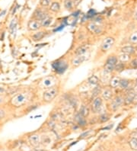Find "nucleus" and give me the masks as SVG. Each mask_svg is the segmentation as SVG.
I'll return each mask as SVG.
<instances>
[{"label":"nucleus","mask_w":137,"mask_h":151,"mask_svg":"<svg viewBox=\"0 0 137 151\" xmlns=\"http://www.w3.org/2000/svg\"><path fill=\"white\" fill-rule=\"evenodd\" d=\"M123 104V98L120 96H116L111 103V108L113 111H117Z\"/></svg>","instance_id":"0eeeda50"},{"label":"nucleus","mask_w":137,"mask_h":151,"mask_svg":"<svg viewBox=\"0 0 137 151\" xmlns=\"http://www.w3.org/2000/svg\"><path fill=\"white\" fill-rule=\"evenodd\" d=\"M135 49H136V51H137V45H136V48H135Z\"/></svg>","instance_id":"58836bf2"},{"label":"nucleus","mask_w":137,"mask_h":151,"mask_svg":"<svg viewBox=\"0 0 137 151\" xmlns=\"http://www.w3.org/2000/svg\"><path fill=\"white\" fill-rule=\"evenodd\" d=\"M50 10L54 12H58L60 10V5L58 2H52L50 6Z\"/></svg>","instance_id":"412c9836"},{"label":"nucleus","mask_w":137,"mask_h":151,"mask_svg":"<svg viewBox=\"0 0 137 151\" xmlns=\"http://www.w3.org/2000/svg\"><path fill=\"white\" fill-rule=\"evenodd\" d=\"M129 60H130V55L123 54V53H122V54H120V55L119 56V57H118V60H119L120 62L123 63V64L127 63Z\"/></svg>","instance_id":"5701e85b"},{"label":"nucleus","mask_w":137,"mask_h":151,"mask_svg":"<svg viewBox=\"0 0 137 151\" xmlns=\"http://www.w3.org/2000/svg\"><path fill=\"white\" fill-rule=\"evenodd\" d=\"M64 6L67 10H72V7H73L72 0H65L64 1Z\"/></svg>","instance_id":"bb28decb"},{"label":"nucleus","mask_w":137,"mask_h":151,"mask_svg":"<svg viewBox=\"0 0 137 151\" xmlns=\"http://www.w3.org/2000/svg\"><path fill=\"white\" fill-rule=\"evenodd\" d=\"M129 65H130V67L133 68V69H137V58L132 60Z\"/></svg>","instance_id":"2f4dec72"},{"label":"nucleus","mask_w":137,"mask_h":151,"mask_svg":"<svg viewBox=\"0 0 137 151\" xmlns=\"http://www.w3.org/2000/svg\"><path fill=\"white\" fill-rule=\"evenodd\" d=\"M120 51H121L123 54H128V55H132V54H135L136 49L133 46H125V47H123V48H121V50H120Z\"/></svg>","instance_id":"a211bd4d"},{"label":"nucleus","mask_w":137,"mask_h":151,"mask_svg":"<svg viewBox=\"0 0 137 151\" xmlns=\"http://www.w3.org/2000/svg\"><path fill=\"white\" fill-rule=\"evenodd\" d=\"M86 55H81V56H76V57H74L71 61L72 65L73 66H79L81 64H83L84 62L86 61Z\"/></svg>","instance_id":"ddd939ff"},{"label":"nucleus","mask_w":137,"mask_h":151,"mask_svg":"<svg viewBox=\"0 0 137 151\" xmlns=\"http://www.w3.org/2000/svg\"><path fill=\"white\" fill-rule=\"evenodd\" d=\"M58 88L56 86L49 88L43 94V99L46 102H50L56 97L58 95Z\"/></svg>","instance_id":"f03ea898"},{"label":"nucleus","mask_w":137,"mask_h":151,"mask_svg":"<svg viewBox=\"0 0 137 151\" xmlns=\"http://www.w3.org/2000/svg\"><path fill=\"white\" fill-rule=\"evenodd\" d=\"M102 98L103 100H105V101H109L112 99V96H113V92H112L111 89L110 88H105L102 89Z\"/></svg>","instance_id":"f8f14e48"},{"label":"nucleus","mask_w":137,"mask_h":151,"mask_svg":"<svg viewBox=\"0 0 137 151\" xmlns=\"http://www.w3.org/2000/svg\"><path fill=\"white\" fill-rule=\"evenodd\" d=\"M133 138H136V139H137V132H136V133L134 134V135L133 136Z\"/></svg>","instance_id":"e433bc0d"},{"label":"nucleus","mask_w":137,"mask_h":151,"mask_svg":"<svg viewBox=\"0 0 137 151\" xmlns=\"http://www.w3.org/2000/svg\"><path fill=\"white\" fill-rule=\"evenodd\" d=\"M34 19H37V20L38 21H42L43 19H44L45 17H47V16L48 15L47 13L45 12L44 10H42V9H40V8H38L37 10L35 11V12H34Z\"/></svg>","instance_id":"4468645a"},{"label":"nucleus","mask_w":137,"mask_h":151,"mask_svg":"<svg viewBox=\"0 0 137 151\" xmlns=\"http://www.w3.org/2000/svg\"><path fill=\"white\" fill-rule=\"evenodd\" d=\"M28 99V94L26 92H18L11 98L10 104L13 107L19 108L24 106Z\"/></svg>","instance_id":"f257e3e1"},{"label":"nucleus","mask_w":137,"mask_h":151,"mask_svg":"<svg viewBox=\"0 0 137 151\" xmlns=\"http://www.w3.org/2000/svg\"><path fill=\"white\" fill-rule=\"evenodd\" d=\"M5 101V96L3 95H0V106L3 104V102Z\"/></svg>","instance_id":"f704fd0d"},{"label":"nucleus","mask_w":137,"mask_h":151,"mask_svg":"<svg viewBox=\"0 0 137 151\" xmlns=\"http://www.w3.org/2000/svg\"><path fill=\"white\" fill-rule=\"evenodd\" d=\"M124 69H125V64H123L122 62H117L114 70L117 72H122L124 70Z\"/></svg>","instance_id":"a878e982"},{"label":"nucleus","mask_w":137,"mask_h":151,"mask_svg":"<svg viewBox=\"0 0 137 151\" xmlns=\"http://www.w3.org/2000/svg\"><path fill=\"white\" fill-rule=\"evenodd\" d=\"M102 104H103V99L101 97H96L94 99L92 104H91V109L95 113H98L102 108Z\"/></svg>","instance_id":"20e7f679"},{"label":"nucleus","mask_w":137,"mask_h":151,"mask_svg":"<svg viewBox=\"0 0 137 151\" xmlns=\"http://www.w3.org/2000/svg\"><path fill=\"white\" fill-rule=\"evenodd\" d=\"M75 120H76V123L80 126V127H85L86 125V117H84L79 112L76 114V117H75Z\"/></svg>","instance_id":"2eb2a0df"},{"label":"nucleus","mask_w":137,"mask_h":151,"mask_svg":"<svg viewBox=\"0 0 137 151\" xmlns=\"http://www.w3.org/2000/svg\"><path fill=\"white\" fill-rule=\"evenodd\" d=\"M129 41L132 44H137V31L134 32L129 37Z\"/></svg>","instance_id":"c756f323"},{"label":"nucleus","mask_w":137,"mask_h":151,"mask_svg":"<svg viewBox=\"0 0 137 151\" xmlns=\"http://www.w3.org/2000/svg\"><path fill=\"white\" fill-rule=\"evenodd\" d=\"M52 22H53V18H52L51 16L47 15L43 20L40 21V24H41V27L47 28V27L50 26V24H52Z\"/></svg>","instance_id":"6ab92c4d"},{"label":"nucleus","mask_w":137,"mask_h":151,"mask_svg":"<svg viewBox=\"0 0 137 151\" xmlns=\"http://www.w3.org/2000/svg\"><path fill=\"white\" fill-rule=\"evenodd\" d=\"M89 112H90V110H89V108L87 107V106H81V108H80V110H79V113L81 114V115L86 117L88 115H89Z\"/></svg>","instance_id":"4be33fe9"},{"label":"nucleus","mask_w":137,"mask_h":151,"mask_svg":"<svg viewBox=\"0 0 137 151\" xmlns=\"http://www.w3.org/2000/svg\"><path fill=\"white\" fill-rule=\"evenodd\" d=\"M80 2H81V0H73V1H72V3H73V6H77L79 4Z\"/></svg>","instance_id":"c9c22d12"},{"label":"nucleus","mask_w":137,"mask_h":151,"mask_svg":"<svg viewBox=\"0 0 137 151\" xmlns=\"http://www.w3.org/2000/svg\"><path fill=\"white\" fill-rule=\"evenodd\" d=\"M135 18L137 19V10H136V12H135Z\"/></svg>","instance_id":"4c0bfd02"},{"label":"nucleus","mask_w":137,"mask_h":151,"mask_svg":"<svg viewBox=\"0 0 137 151\" xmlns=\"http://www.w3.org/2000/svg\"><path fill=\"white\" fill-rule=\"evenodd\" d=\"M136 92L135 90L131 89L128 92V93L127 94V96L123 99V104L125 106H129L134 101V99H135L136 96Z\"/></svg>","instance_id":"423d86ee"},{"label":"nucleus","mask_w":137,"mask_h":151,"mask_svg":"<svg viewBox=\"0 0 137 151\" xmlns=\"http://www.w3.org/2000/svg\"><path fill=\"white\" fill-rule=\"evenodd\" d=\"M52 3V0H40V5L43 8H47L50 6Z\"/></svg>","instance_id":"c85d7f7f"},{"label":"nucleus","mask_w":137,"mask_h":151,"mask_svg":"<svg viewBox=\"0 0 137 151\" xmlns=\"http://www.w3.org/2000/svg\"><path fill=\"white\" fill-rule=\"evenodd\" d=\"M136 83H137V79H136Z\"/></svg>","instance_id":"ea45409f"},{"label":"nucleus","mask_w":137,"mask_h":151,"mask_svg":"<svg viewBox=\"0 0 137 151\" xmlns=\"http://www.w3.org/2000/svg\"><path fill=\"white\" fill-rule=\"evenodd\" d=\"M6 115V112L3 108H0V120L3 119Z\"/></svg>","instance_id":"473e14b6"},{"label":"nucleus","mask_w":137,"mask_h":151,"mask_svg":"<svg viewBox=\"0 0 137 151\" xmlns=\"http://www.w3.org/2000/svg\"><path fill=\"white\" fill-rule=\"evenodd\" d=\"M110 118V116L107 115V114H103V115H102L100 116V121L101 122H103V123H104V122H107L108 120H109Z\"/></svg>","instance_id":"7c9ffc66"},{"label":"nucleus","mask_w":137,"mask_h":151,"mask_svg":"<svg viewBox=\"0 0 137 151\" xmlns=\"http://www.w3.org/2000/svg\"><path fill=\"white\" fill-rule=\"evenodd\" d=\"M102 88L100 86H97L93 89V91H92V99H95L96 97H98V95L100 93H102Z\"/></svg>","instance_id":"b1692460"},{"label":"nucleus","mask_w":137,"mask_h":151,"mask_svg":"<svg viewBox=\"0 0 137 151\" xmlns=\"http://www.w3.org/2000/svg\"><path fill=\"white\" fill-rule=\"evenodd\" d=\"M87 28L88 29L89 31H91V33L95 34H100V33H102V27H101L99 24H96L95 22H90L89 24H88Z\"/></svg>","instance_id":"6e6552de"},{"label":"nucleus","mask_w":137,"mask_h":151,"mask_svg":"<svg viewBox=\"0 0 137 151\" xmlns=\"http://www.w3.org/2000/svg\"><path fill=\"white\" fill-rule=\"evenodd\" d=\"M114 42H115V40H114V38H112V37H107V38H106L103 41L102 46H101L102 50H103V51H107V50H109L110 49L113 47V44H114Z\"/></svg>","instance_id":"39448f33"},{"label":"nucleus","mask_w":137,"mask_h":151,"mask_svg":"<svg viewBox=\"0 0 137 151\" xmlns=\"http://www.w3.org/2000/svg\"><path fill=\"white\" fill-rule=\"evenodd\" d=\"M41 27L40 21L37 20V19H32L30 20L28 23V30L34 31H38L39 28Z\"/></svg>","instance_id":"1a4fd4ad"},{"label":"nucleus","mask_w":137,"mask_h":151,"mask_svg":"<svg viewBox=\"0 0 137 151\" xmlns=\"http://www.w3.org/2000/svg\"><path fill=\"white\" fill-rule=\"evenodd\" d=\"M99 78L97 77V76L95 75H92L90 77H88V83L89 84L90 86H98V84H99Z\"/></svg>","instance_id":"f3484780"},{"label":"nucleus","mask_w":137,"mask_h":151,"mask_svg":"<svg viewBox=\"0 0 137 151\" xmlns=\"http://www.w3.org/2000/svg\"><path fill=\"white\" fill-rule=\"evenodd\" d=\"M129 147H131V149L134 150H137V139L136 138H132L129 142Z\"/></svg>","instance_id":"cd10ccee"},{"label":"nucleus","mask_w":137,"mask_h":151,"mask_svg":"<svg viewBox=\"0 0 137 151\" xmlns=\"http://www.w3.org/2000/svg\"><path fill=\"white\" fill-rule=\"evenodd\" d=\"M119 61L118 60V58L115 56H111L107 58V61H106L105 64H104V69L107 71V73H111L114 70L116 66V64H117V62Z\"/></svg>","instance_id":"7ed1b4c3"},{"label":"nucleus","mask_w":137,"mask_h":151,"mask_svg":"<svg viewBox=\"0 0 137 151\" xmlns=\"http://www.w3.org/2000/svg\"><path fill=\"white\" fill-rule=\"evenodd\" d=\"M90 49L89 44H82V45L79 46L75 51V54L76 56H81L85 55Z\"/></svg>","instance_id":"9b49d317"},{"label":"nucleus","mask_w":137,"mask_h":151,"mask_svg":"<svg viewBox=\"0 0 137 151\" xmlns=\"http://www.w3.org/2000/svg\"><path fill=\"white\" fill-rule=\"evenodd\" d=\"M28 141L31 143V145L35 147H38L40 144L41 140H40V137L38 134H31L28 137Z\"/></svg>","instance_id":"9d476101"},{"label":"nucleus","mask_w":137,"mask_h":151,"mask_svg":"<svg viewBox=\"0 0 137 151\" xmlns=\"http://www.w3.org/2000/svg\"><path fill=\"white\" fill-rule=\"evenodd\" d=\"M45 32L44 31H38L37 33H34V34H32L31 38L34 41H39L42 40L45 36Z\"/></svg>","instance_id":"aec40b11"},{"label":"nucleus","mask_w":137,"mask_h":151,"mask_svg":"<svg viewBox=\"0 0 137 151\" xmlns=\"http://www.w3.org/2000/svg\"><path fill=\"white\" fill-rule=\"evenodd\" d=\"M129 80H127V79H121L120 80V86L121 89H127L129 87Z\"/></svg>","instance_id":"393cba45"},{"label":"nucleus","mask_w":137,"mask_h":151,"mask_svg":"<svg viewBox=\"0 0 137 151\" xmlns=\"http://www.w3.org/2000/svg\"><path fill=\"white\" fill-rule=\"evenodd\" d=\"M6 92H7V90L6 89V88L0 86V95H4Z\"/></svg>","instance_id":"72a5a7b5"},{"label":"nucleus","mask_w":137,"mask_h":151,"mask_svg":"<svg viewBox=\"0 0 137 151\" xmlns=\"http://www.w3.org/2000/svg\"><path fill=\"white\" fill-rule=\"evenodd\" d=\"M120 80H121V79H120L119 76H113L112 78H111V80H110L109 81L111 88L116 89V88L119 87Z\"/></svg>","instance_id":"dca6fc26"}]
</instances>
